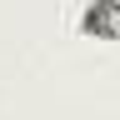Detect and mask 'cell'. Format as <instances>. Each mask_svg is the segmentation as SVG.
Instances as JSON below:
<instances>
[{"label":"cell","mask_w":120,"mask_h":120,"mask_svg":"<svg viewBox=\"0 0 120 120\" xmlns=\"http://www.w3.org/2000/svg\"><path fill=\"white\" fill-rule=\"evenodd\" d=\"M75 30H80L85 40L115 45L120 40V0H85V10L75 15Z\"/></svg>","instance_id":"cell-1"}]
</instances>
